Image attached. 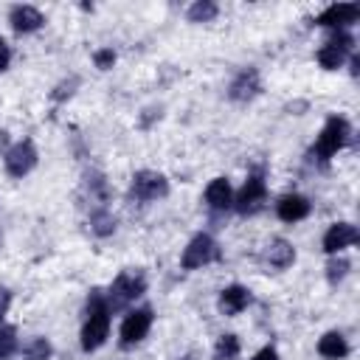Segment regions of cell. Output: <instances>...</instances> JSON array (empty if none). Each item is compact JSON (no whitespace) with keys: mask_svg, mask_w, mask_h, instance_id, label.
I'll list each match as a JSON object with an SVG mask.
<instances>
[{"mask_svg":"<svg viewBox=\"0 0 360 360\" xmlns=\"http://www.w3.org/2000/svg\"><path fill=\"white\" fill-rule=\"evenodd\" d=\"M110 323H112V312L107 307V295L104 290H90L87 304H84V321L79 329V346L82 352H98L107 338H110Z\"/></svg>","mask_w":360,"mask_h":360,"instance_id":"cell-1","label":"cell"},{"mask_svg":"<svg viewBox=\"0 0 360 360\" xmlns=\"http://www.w3.org/2000/svg\"><path fill=\"white\" fill-rule=\"evenodd\" d=\"M349 138H352V124H349V118H343V115H329V118L323 121V127H321V132H318L312 149H309L312 160L329 163V160L349 143Z\"/></svg>","mask_w":360,"mask_h":360,"instance_id":"cell-2","label":"cell"},{"mask_svg":"<svg viewBox=\"0 0 360 360\" xmlns=\"http://www.w3.org/2000/svg\"><path fill=\"white\" fill-rule=\"evenodd\" d=\"M146 292V276L141 270H121L112 284L107 287V307L110 312H118V309H127L135 298H141Z\"/></svg>","mask_w":360,"mask_h":360,"instance_id":"cell-3","label":"cell"},{"mask_svg":"<svg viewBox=\"0 0 360 360\" xmlns=\"http://www.w3.org/2000/svg\"><path fill=\"white\" fill-rule=\"evenodd\" d=\"M354 45H357V39L352 31H329L326 42L315 51V62L323 70H340L349 62V56L354 53Z\"/></svg>","mask_w":360,"mask_h":360,"instance_id":"cell-4","label":"cell"},{"mask_svg":"<svg viewBox=\"0 0 360 360\" xmlns=\"http://www.w3.org/2000/svg\"><path fill=\"white\" fill-rule=\"evenodd\" d=\"M264 205H267V180H264L262 169H256V172L248 174L242 188L233 194V205L231 208L239 217H256L259 211H264Z\"/></svg>","mask_w":360,"mask_h":360,"instance_id":"cell-5","label":"cell"},{"mask_svg":"<svg viewBox=\"0 0 360 360\" xmlns=\"http://www.w3.org/2000/svg\"><path fill=\"white\" fill-rule=\"evenodd\" d=\"M219 259H222V253H219L217 239H214L211 233L200 231V233H194V236L188 239V245L183 248V253H180V267H183V270H202V267H208V264H214V262H219Z\"/></svg>","mask_w":360,"mask_h":360,"instance_id":"cell-6","label":"cell"},{"mask_svg":"<svg viewBox=\"0 0 360 360\" xmlns=\"http://www.w3.org/2000/svg\"><path fill=\"white\" fill-rule=\"evenodd\" d=\"M172 191L169 186V177L163 172H155V169H138L129 180V197L138 200V202H158V200H166Z\"/></svg>","mask_w":360,"mask_h":360,"instance_id":"cell-7","label":"cell"},{"mask_svg":"<svg viewBox=\"0 0 360 360\" xmlns=\"http://www.w3.org/2000/svg\"><path fill=\"white\" fill-rule=\"evenodd\" d=\"M39 163V152H37V143L31 138H22V141H14L6 152H3V169L8 177L14 180H22L28 177Z\"/></svg>","mask_w":360,"mask_h":360,"instance_id":"cell-8","label":"cell"},{"mask_svg":"<svg viewBox=\"0 0 360 360\" xmlns=\"http://www.w3.org/2000/svg\"><path fill=\"white\" fill-rule=\"evenodd\" d=\"M152 323H155V309L149 304L129 309L124 315V321H121V329H118V346L121 349H132V346L143 343L149 329H152Z\"/></svg>","mask_w":360,"mask_h":360,"instance_id":"cell-9","label":"cell"},{"mask_svg":"<svg viewBox=\"0 0 360 360\" xmlns=\"http://www.w3.org/2000/svg\"><path fill=\"white\" fill-rule=\"evenodd\" d=\"M360 20L357 3H329L323 11L315 14V25L326 31H349Z\"/></svg>","mask_w":360,"mask_h":360,"instance_id":"cell-10","label":"cell"},{"mask_svg":"<svg viewBox=\"0 0 360 360\" xmlns=\"http://www.w3.org/2000/svg\"><path fill=\"white\" fill-rule=\"evenodd\" d=\"M357 242H360V231H357V225H354V222L340 219V222H332V225L323 231L321 250H323L326 256H338V253H343V250L354 248Z\"/></svg>","mask_w":360,"mask_h":360,"instance_id":"cell-11","label":"cell"},{"mask_svg":"<svg viewBox=\"0 0 360 360\" xmlns=\"http://www.w3.org/2000/svg\"><path fill=\"white\" fill-rule=\"evenodd\" d=\"M259 96H262V73H259V68L248 65V68H242V70L231 79V84H228V98L236 101V104H250V101L259 98Z\"/></svg>","mask_w":360,"mask_h":360,"instance_id":"cell-12","label":"cell"},{"mask_svg":"<svg viewBox=\"0 0 360 360\" xmlns=\"http://www.w3.org/2000/svg\"><path fill=\"white\" fill-rule=\"evenodd\" d=\"M250 304H253L250 290H248L245 284H236V281L228 284V287H222L219 295H217V309H219V315H225V318H233V315L245 312Z\"/></svg>","mask_w":360,"mask_h":360,"instance_id":"cell-13","label":"cell"},{"mask_svg":"<svg viewBox=\"0 0 360 360\" xmlns=\"http://www.w3.org/2000/svg\"><path fill=\"white\" fill-rule=\"evenodd\" d=\"M8 25H11V31L14 34H34V31H39L42 25H45V14L37 8V6H28V3H17V6H11V11H8Z\"/></svg>","mask_w":360,"mask_h":360,"instance_id":"cell-14","label":"cell"},{"mask_svg":"<svg viewBox=\"0 0 360 360\" xmlns=\"http://www.w3.org/2000/svg\"><path fill=\"white\" fill-rule=\"evenodd\" d=\"M202 200H205V208H208L211 214H225V211H231V205H233V186H231V180H228V177H214V180L205 186Z\"/></svg>","mask_w":360,"mask_h":360,"instance_id":"cell-15","label":"cell"},{"mask_svg":"<svg viewBox=\"0 0 360 360\" xmlns=\"http://www.w3.org/2000/svg\"><path fill=\"white\" fill-rule=\"evenodd\" d=\"M309 214H312V202H309V197H304V194H298V191H290V194L278 197V202H276V217H278L281 222H287V225L301 222V219H307Z\"/></svg>","mask_w":360,"mask_h":360,"instance_id":"cell-16","label":"cell"},{"mask_svg":"<svg viewBox=\"0 0 360 360\" xmlns=\"http://www.w3.org/2000/svg\"><path fill=\"white\" fill-rule=\"evenodd\" d=\"M264 264L273 267V270H287L295 264V245L284 236H273L267 245H264V253H262Z\"/></svg>","mask_w":360,"mask_h":360,"instance_id":"cell-17","label":"cell"},{"mask_svg":"<svg viewBox=\"0 0 360 360\" xmlns=\"http://www.w3.org/2000/svg\"><path fill=\"white\" fill-rule=\"evenodd\" d=\"M82 188L87 194V200H93L96 205H107L112 200V188H110V180L101 169H84L82 174ZM93 205V208H96Z\"/></svg>","mask_w":360,"mask_h":360,"instance_id":"cell-18","label":"cell"},{"mask_svg":"<svg viewBox=\"0 0 360 360\" xmlns=\"http://www.w3.org/2000/svg\"><path fill=\"white\" fill-rule=\"evenodd\" d=\"M318 354L323 357V360H343V357H349V352H352V346H349V340H346V335L340 332V329H329V332H323L321 338H318Z\"/></svg>","mask_w":360,"mask_h":360,"instance_id":"cell-19","label":"cell"},{"mask_svg":"<svg viewBox=\"0 0 360 360\" xmlns=\"http://www.w3.org/2000/svg\"><path fill=\"white\" fill-rule=\"evenodd\" d=\"M87 228H90L93 236L107 239V236L115 233L118 219H115V214H112L107 205H96V208H90V214H87Z\"/></svg>","mask_w":360,"mask_h":360,"instance_id":"cell-20","label":"cell"},{"mask_svg":"<svg viewBox=\"0 0 360 360\" xmlns=\"http://www.w3.org/2000/svg\"><path fill=\"white\" fill-rule=\"evenodd\" d=\"M219 17V6L214 0H194L188 8H186V20L200 25V22H214Z\"/></svg>","mask_w":360,"mask_h":360,"instance_id":"cell-21","label":"cell"},{"mask_svg":"<svg viewBox=\"0 0 360 360\" xmlns=\"http://www.w3.org/2000/svg\"><path fill=\"white\" fill-rule=\"evenodd\" d=\"M242 354V343H239V335L233 332H222L214 343V360H236Z\"/></svg>","mask_w":360,"mask_h":360,"instance_id":"cell-22","label":"cell"},{"mask_svg":"<svg viewBox=\"0 0 360 360\" xmlns=\"http://www.w3.org/2000/svg\"><path fill=\"white\" fill-rule=\"evenodd\" d=\"M349 270H352V262L346 259V256H329V262H326V281H329V287H338L346 276H349Z\"/></svg>","mask_w":360,"mask_h":360,"instance_id":"cell-23","label":"cell"},{"mask_svg":"<svg viewBox=\"0 0 360 360\" xmlns=\"http://www.w3.org/2000/svg\"><path fill=\"white\" fill-rule=\"evenodd\" d=\"M22 357L25 360H51L53 357V346L48 338H31L22 349Z\"/></svg>","mask_w":360,"mask_h":360,"instance_id":"cell-24","label":"cell"},{"mask_svg":"<svg viewBox=\"0 0 360 360\" xmlns=\"http://www.w3.org/2000/svg\"><path fill=\"white\" fill-rule=\"evenodd\" d=\"M17 349H20L17 326H11V323H0V360H8Z\"/></svg>","mask_w":360,"mask_h":360,"instance_id":"cell-25","label":"cell"},{"mask_svg":"<svg viewBox=\"0 0 360 360\" xmlns=\"http://www.w3.org/2000/svg\"><path fill=\"white\" fill-rule=\"evenodd\" d=\"M79 84H82V79H79V76H68V79L56 82V84H53V90H51V101H53V104H65V101L79 90Z\"/></svg>","mask_w":360,"mask_h":360,"instance_id":"cell-26","label":"cell"},{"mask_svg":"<svg viewBox=\"0 0 360 360\" xmlns=\"http://www.w3.org/2000/svg\"><path fill=\"white\" fill-rule=\"evenodd\" d=\"M90 59H93L96 70H112V65L118 62V53H115L112 48H96Z\"/></svg>","mask_w":360,"mask_h":360,"instance_id":"cell-27","label":"cell"},{"mask_svg":"<svg viewBox=\"0 0 360 360\" xmlns=\"http://www.w3.org/2000/svg\"><path fill=\"white\" fill-rule=\"evenodd\" d=\"M11 290L8 287H0V323L6 321V315H8V309H11Z\"/></svg>","mask_w":360,"mask_h":360,"instance_id":"cell-28","label":"cell"},{"mask_svg":"<svg viewBox=\"0 0 360 360\" xmlns=\"http://www.w3.org/2000/svg\"><path fill=\"white\" fill-rule=\"evenodd\" d=\"M8 65H11V45L0 37V73H6Z\"/></svg>","mask_w":360,"mask_h":360,"instance_id":"cell-29","label":"cell"},{"mask_svg":"<svg viewBox=\"0 0 360 360\" xmlns=\"http://www.w3.org/2000/svg\"><path fill=\"white\" fill-rule=\"evenodd\" d=\"M250 360H281V357H278V349L267 343V346H262V349H259V352H256Z\"/></svg>","mask_w":360,"mask_h":360,"instance_id":"cell-30","label":"cell"},{"mask_svg":"<svg viewBox=\"0 0 360 360\" xmlns=\"http://www.w3.org/2000/svg\"><path fill=\"white\" fill-rule=\"evenodd\" d=\"M284 110H287L290 115H304V112L309 110V101H301V98H295V101H290Z\"/></svg>","mask_w":360,"mask_h":360,"instance_id":"cell-31","label":"cell"},{"mask_svg":"<svg viewBox=\"0 0 360 360\" xmlns=\"http://www.w3.org/2000/svg\"><path fill=\"white\" fill-rule=\"evenodd\" d=\"M0 245H3V228H0Z\"/></svg>","mask_w":360,"mask_h":360,"instance_id":"cell-32","label":"cell"}]
</instances>
